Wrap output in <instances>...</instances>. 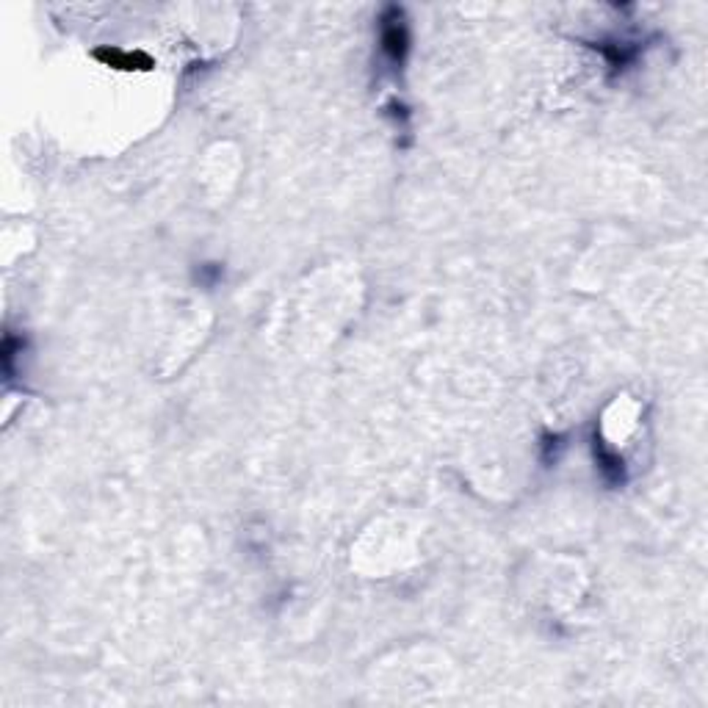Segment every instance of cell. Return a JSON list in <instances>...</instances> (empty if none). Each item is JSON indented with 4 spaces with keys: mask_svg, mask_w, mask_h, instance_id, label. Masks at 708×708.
Returning a JSON list of instances; mask_svg holds the SVG:
<instances>
[{
    "mask_svg": "<svg viewBox=\"0 0 708 708\" xmlns=\"http://www.w3.org/2000/svg\"><path fill=\"white\" fill-rule=\"evenodd\" d=\"M379 42H382V53H385L387 61H391L394 66L404 64L407 50H410V31H407V20H404L402 9H387L385 12Z\"/></svg>",
    "mask_w": 708,
    "mask_h": 708,
    "instance_id": "6da1fadb",
    "label": "cell"
},
{
    "mask_svg": "<svg viewBox=\"0 0 708 708\" xmlns=\"http://www.w3.org/2000/svg\"><path fill=\"white\" fill-rule=\"evenodd\" d=\"M595 456H597L600 471H604V476H606L609 482H623V459H620L615 451H609L604 443L595 440Z\"/></svg>",
    "mask_w": 708,
    "mask_h": 708,
    "instance_id": "7a4b0ae2",
    "label": "cell"
}]
</instances>
